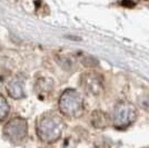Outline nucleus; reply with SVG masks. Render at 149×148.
I'll return each mask as SVG.
<instances>
[{"label":"nucleus","mask_w":149,"mask_h":148,"mask_svg":"<svg viewBox=\"0 0 149 148\" xmlns=\"http://www.w3.org/2000/svg\"><path fill=\"white\" fill-rule=\"evenodd\" d=\"M65 123L58 115L47 112L42 115L37 123L38 137L45 142H55L62 135Z\"/></svg>","instance_id":"1"},{"label":"nucleus","mask_w":149,"mask_h":148,"mask_svg":"<svg viewBox=\"0 0 149 148\" xmlns=\"http://www.w3.org/2000/svg\"><path fill=\"white\" fill-rule=\"evenodd\" d=\"M59 109L68 117H80L84 112V98L77 90L67 89L60 96Z\"/></svg>","instance_id":"2"},{"label":"nucleus","mask_w":149,"mask_h":148,"mask_svg":"<svg viewBox=\"0 0 149 148\" xmlns=\"http://www.w3.org/2000/svg\"><path fill=\"white\" fill-rule=\"evenodd\" d=\"M137 119L136 107L130 104L121 101L117 104L113 110V126L119 130L128 128L131 124L135 123Z\"/></svg>","instance_id":"3"},{"label":"nucleus","mask_w":149,"mask_h":148,"mask_svg":"<svg viewBox=\"0 0 149 148\" xmlns=\"http://www.w3.org/2000/svg\"><path fill=\"white\" fill-rule=\"evenodd\" d=\"M3 133L9 140L13 142H21L28 134V124L24 118H15L5 126Z\"/></svg>","instance_id":"4"},{"label":"nucleus","mask_w":149,"mask_h":148,"mask_svg":"<svg viewBox=\"0 0 149 148\" xmlns=\"http://www.w3.org/2000/svg\"><path fill=\"white\" fill-rule=\"evenodd\" d=\"M81 87L85 89V91L89 95L99 96L104 91V80L102 76H100L97 73L89 71L82 74L80 79Z\"/></svg>","instance_id":"5"},{"label":"nucleus","mask_w":149,"mask_h":148,"mask_svg":"<svg viewBox=\"0 0 149 148\" xmlns=\"http://www.w3.org/2000/svg\"><path fill=\"white\" fill-rule=\"evenodd\" d=\"M7 90L10 95V97H13V99H21L26 96L24 81L19 77H15L9 81L7 86Z\"/></svg>","instance_id":"6"},{"label":"nucleus","mask_w":149,"mask_h":148,"mask_svg":"<svg viewBox=\"0 0 149 148\" xmlns=\"http://www.w3.org/2000/svg\"><path fill=\"white\" fill-rule=\"evenodd\" d=\"M90 121L95 128L97 129H105L110 125V117L102 110H95L91 114Z\"/></svg>","instance_id":"7"},{"label":"nucleus","mask_w":149,"mask_h":148,"mask_svg":"<svg viewBox=\"0 0 149 148\" xmlns=\"http://www.w3.org/2000/svg\"><path fill=\"white\" fill-rule=\"evenodd\" d=\"M52 89H54V81L47 77L39 78L36 82V86H35V90L37 91L38 96H40V97L49 96V94L52 91Z\"/></svg>","instance_id":"8"},{"label":"nucleus","mask_w":149,"mask_h":148,"mask_svg":"<svg viewBox=\"0 0 149 148\" xmlns=\"http://www.w3.org/2000/svg\"><path fill=\"white\" fill-rule=\"evenodd\" d=\"M9 114V105L6 98L0 95V121H2Z\"/></svg>","instance_id":"9"},{"label":"nucleus","mask_w":149,"mask_h":148,"mask_svg":"<svg viewBox=\"0 0 149 148\" xmlns=\"http://www.w3.org/2000/svg\"><path fill=\"white\" fill-rule=\"evenodd\" d=\"M121 3H123V6L124 7H128V5H130V7L135 6V2H132L131 0H124Z\"/></svg>","instance_id":"10"}]
</instances>
